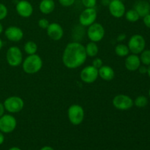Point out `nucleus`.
Segmentation results:
<instances>
[{"mask_svg": "<svg viewBox=\"0 0 150 150\" xmlns=\"http://www.w3.org/2000/svg\"><path fill=\"white\" fill-rule=\"evenodd\" d=\"M2 32H3V26L2 25H1V23H0V35L2 33Z\"/></svg>", "mask_w": 150, "mask_h": 150, "instance_id": "nucleus-38", "label": "nucleus"}, {"mask_svg": "<svg viewBox=\"0 0 150 150\" xmlns=\"http://www.w3.org/2000/svg\"><path fill=\"white\" fill-rule=\"evenodd\" d=\"M149 4H150V0H149Z\"/></svg>", "mask_w": 150, "mask_h": 150, "instance_id": "nucleus-43", "label": "nucleus"}, {"mask_svg": "<svg viewBox=\"0 0 150 150\" xmlns=\"http://www.w3.org/2000/svg\"><path fill=\"white\" fill-rule=\"evenodd\" d=\"M40 150H55V149L50 146H43V147L41 148Z\"/></svg>", "mask_w": 150, "mask_h": 150, "instance_id": "nucleus-36", "label": "nucleus"}, {"mask_svg": "<svg viewBox=\"0 0 150 150\" xmlns=\"http://www.w3.org/2000/svg\"><path fill=\"white\" fill-rule=\"evenodd\" d=\"M120 1H125V0H120Z\"/></svg>", "mask_w": 150, "mask_h": 150, "instance_id": "nucleus-42", "label": "nucleus"}, {"mask_svg": "<svg viewBox=\"0 0 150 150\" xmlns=\"http://www.w3.org/2000/svg\"><path fill=\"white\" fill-rule=\"evenodd\" d=\"M143 21L145 26L147 28H149V29H150V14L144 16V17L143 18Z\"/></svg>", "mask_w": 150, "mask_h": 150, "instance_id": "nucleus-31", "label": "nucleus"}, {"mask_svg": "<svg viewBox=\"0 0 150 150\" xmlns=\"http://www.w3.org/2000/svg\"><path fill=\"white\" fill-rule=\"evenodd\" d=\"M109 13L113 17L116 18H120L125 16V6L122 1L120 0H111L108 4Z\"/></svg>", "mask_w": 150, "mask_h": 150, "instance_id": "nucleus-12", "label": "nucleus"}, {"mask_svg": "<svg viewBox=\"0 0 150 150\" xmlns=\"http://www.w3.org/2000/svg\"><path fill=\"white\" fill-rule=\"evenodd\" d=\"M115 53L117 56L121 57H127L129 55L130 53V50L127 45H125V44L120 43L118 44L117 46L115 47Z\"/></svg>", "mask_w": 150, "mask_h": 150, "instance_id": "nucleus-22", "label": "nucleus"}, {"mask_svg": "<svg viewBox=\"0 0 150 150\" xmlns=\"http://www.w3.org/2000/svg\"><path fill=\"white\" fill-rule=\"evenodd\" d=\"M50 24V22L46 18H41L38 21V26L42 29H47Z\"/></svg>", "mask_w": 150, "mask_h": 150, "instance_id": "nucleus-28", "label": "nucleus"}, {"mask_svg": "<svg viewBox=\"0 0 150 150\" xmlns=\"http://www.w3.org/2000/svg\"><path fill=\"white\" fill-rule=\"evenodd\" d=\"M98 75L104 81H110L115 77V72L114 69L108 65H103L98 69Z\"/></svg>", "mask_w": 150, "mask_h": 150, "instance_id": "nucleus-18", "label": "nucleus"}, {"mask_svg": "<svg viewBox=\"0 0 150 150\" xmlns=\"http://www.w3.org/2000/svg\"><path fill=\"white\" fill-rule=\"evenodd\" d=\"M125 18L128 21L132 22V23H135V22L138 21L139 18H140L139 15L138 14V13L134 9H130V10H127L125 13Z\"/></svg>", "mask_w": 150, "mask_h": 150, "instance_id": "nucleus-23", "label": "nucleus"}, {"mask_svg": "<svg viewBox=\"0 0 150 150\" xmlns=\"http://www.w3.org/2000/svg\"><path fill=\"white\" fill-rule=\"evenodd\" d=\"M81 1L86 8H93L97 4V0H81Z\"/></svg>", "mask_w": 150, "mask_h": 150, "instance_id": "nucleus-27", "label": "nucleus"}, {"mask_svg": "<svg viewBox=\"0 0 150 150\" xmlns=\"http://www.w3.org/2000/svg\"><path fill=\"white\" fill-rule=\"evenodd\" d=\"M67 117L69 121L73 125H79L84 119V110L79 104H73L67 110Z\"/></svg>", "mask_w": 150, "mask_h": 150, "instance_id": "nucleus-3", "label": "nucleus"}, {"mask_svg": "<svg viewBox=\"0 0 150 150\" xmlns=\"http://www.w3.org/2000/svg\"><path fill=\"white\" fill-rule=\"evenodd\" d=\"M8 150H21V149L19 147H17V146H13V147H11Z\"/></svg>", "mask_w": 150, "mask_h": 150, "instance_id": "nucleus-37", "label": "nucleus"}, {"mask_svg": "<svg viewBox=\"0 0 150 150\" xmlns=\"http://www.w3.org/2000/svg\"><path fill=\"white\" fill-rule=\"evenodd\" d=\"M7 13H8V10H7V7L4 4L0 3V21L5 18L7 16Z\"/></svg>", "mask_w": 150, "mask_h": 150, "instance_id": "nucleus-26", "label": "nucleus"}, {"mask_svg": "<svg viewBox=\"0 0 150 150\" xmlns=\"http://www.w3.org/2000/svg\"><path fill=\"white\" fill-rule=\"evenodd\" d=\"M130 52L134 54H141L146 46V41L142 35L136 34L130 38L127 44Z\"/></svg>", "mask_w": 150, "mask_h": 150, "instance_id": "nucleus-7", "label": "nucleus"}, {"mask_svg": "<svg viewBox=\"0 0 150 150\" xmlns=\"http://www.w3.org/2000/svg\"><path fill=\"white\" fill-rule=\"evenodd\" d=\"M98 16V13L95 7L86 8L82 11L79 16V23L83 26H89L95 22Z\"/></svg>", "mask_w": 150, "mask_h": 150, "instance_id": "nucleus-10", "label": "nucleus"}, {"mask_svg": "<svg viewBox=\"0 0 150 150\" xmlns=\"http://www.w3.org/2000/svg\"><path fill=\"white\" fill-rule=\"evenodd\" d=\"M138 70H139V73H140L141 74H145V73H147V67H146V65L140 66Z\"/></svg>", "mask_w": 150, "mask_h": 150, "instance_id": "nucleus-32", "label": "nucleus"}, {"mask_svg": "<svg viewBox=\"0 0 150 150\" xmlns=\"http://www.w3.org/2000/svg\"><path fill=\"white\" fill-rule=\"evenodd\" d=\"M2 46H3V42H2V40H1V38H0V50L1 49Z\"/></svg>", "mask_w": 150, "mask_h": 150, "instance_id": "nucleus-40", "label": "nucleus"}, {"mask_svg": "<svg viewBox=\"0 0 150 150\" xmlns=\"http://www.w3.org/2000/svg\"><path fill=\"white\" fill-rule=\"evenodd\" d=\"M47 35L54 41H59L64 36V30L62 26L59 23H50L49 26L47 28Z\"/></svg>", "mask_w": 150, "mask_h": 150, "instance_id": "nucleus-14", "label": "nucleus"}, {"mask_svg": "<svg viewBox=\"0 0 150 150\" xmlns=\"http://www.w3.org/2000/svg\"><path fill=\"white\" fill-rule=\"evenodd\" d=\"M76 1V0H59V2L63 7H70L73 5Z\"/></svg>", "mask_w": 150, "mask_h": 150, "instance_id": "nucleus-30", "label": "nucleus"}, {"mask_svg": "<svg viewBox=\"0 0 150 150\" xmlns=\"http://www.w3.org/2000/svg\"><path fill=\"white\" fill-rule=\"evenodd\" d=\"M42 67V60L37 54L29 55L22 62L23 71L27 74H35L38 73Z\"/></svg>", "mask_w": 150, "mask_h": 150, "instance_id": "nucleus-2", "label": "nucleus"}, {"mask_svg": "<svg viewBox=\"0 0 150 150\" xmlns=\"http://www.w3.org/2000/svg\"><path fill=\"white\" fill-rule=\"evenodd\" d=\"M4 111H5V108H4V104L0 103V117H2L4 114Z\"/></svg>", "mask_w": 150, "mask_h": 150, "instance_id": "nucleus-34", "label": "nucleus"}, {"mask_svg": "<svg viewBox=\"0 0 150 150\" xmlns=\"http://www.w3.org/2000/svg\"><path fill=\"white\" fill-rule=\"evenodd\" d=\"M3 104L6 111L11 114L20 112L24 107V102L23 99L18 96H11L6 98Z\"/></svg>", "mask_w": 150, "mask_h": 150, "instance_id": "nucleus-4", "label": "nucleus"}, {"mask_svg": "<svg viewBox=\"0 0 150 150\" xmlns=\"http://www.w3.org/2000/svg\"><path fill=\"white\" fill-rule=\"evenodd\" d=\"M98 70L92 65H88L82 69L80 73V78L83 82L86 83H92L98 79Z\"/></svg>", "mask_w": 150, "mask_h": 150, "instance_id": "nucleus-11", "label": "nucleus"}, {"mask_svg": "<svg viewBox=\"0 0 150 150\" xmlns=\"http://www.w3.org/2000/svg\"><path fill=\"white\" fill-rule=\"evenodd\" d=\"M114 107L120 111H127L133 106V100L130 96L126 95H117L113 98Z\"/></svg>", "mask_w": 150, "mask_h": 150, "instance_id": "nucleus-8", "label": "nucleus"}, {"mask_svg": "<svg viewBox=\"0 0 150 150\" xmlns=\"http://www.w3.org/2000/svg\"><path fill=\"white\" fill-rule=\"evenodd\" d=\"M39 9L42 14L48 15L55 9V2L54 0H42L39 4Z\"/></svg>", "mask_w": 150, "mask_h": 150, "instance_id": "nucleus-19", "label": "nucleus"}, {"mask_svg": "<svg viewBox=\"0 0 150 150\" xmlns=\"http://www.w3.org/2000/svg\"><path fill=\"white\" fill-rule=\"evenodd\" d=\"M139 58H140L141 63H142L144 65L149 66L150 64V50H144L141 53V56Z\"/></svg>", "mask_w": 150, "mask_h": 150, "instance_id": "nucleus-25", "label": "nucleus"}, {"mask_svg": "<svg viewBox=\"0 0 150 150\" xmlns=\"http://www.w3.org/2000/svg\"><path fill=\"white\" fill-rule=\"evenodd\" d=\"M17 121L13 116L4 114L0 117V131L3 133H10L16 128Z\"/></svg>", "mask_w": 150, "mask_h": 150, "instance_id": "nucleus-9", "label": "nucleus"}, {"mask_svg": "<svg viewBox=\"0 0 150 150\" xmlns=\"http://www.w3.org/2000/svg\"><path fill=\"white\" fill-rule=\"evenodd\" d=\"M134 9L140 18H144V16L150 14V4L148 1L144 0H140L137 1L134 5Z\"/></svg>", "mask_w": 150, "mask_h": 150, "instance_id": "nucleus-17", "label": "nucleus"}, {"mask_svg": "<svg viewBox=\"0 0 150 150\" xmlns=\"http://www.w3.org/2000/svg\"><path fill=\"white\" fill-rule=\"evenodd\" d=\"M126 38H127V36H126V35L125 33L120 34L118 35V37H117V41L118 42H122V41H124L126 39Z\"/></svg>", "mask_w": 150, "mask_h": 150, "instance_id": "nucleus-33", "label": "nucleus"}, {"mask_svg": "<svg viewBox=\"0 0 150 150\" xmlns=\"http://www.w3.org/2000/svg\"><path fill=\"white\" fill-rule=\"evenodd\" d=\"M88 27L89 28L86 31V35L89 40L98 42H100L103 39L105 36V29L102 24L95 22Z\"/></svg>", "mask_w": 150, "mask_h": 150, "instance_id": "nucleus-5", "label": "nucleus"}, {"mask_svg": "<svg viewBox=\"0 0 150 150\" xmlns=\"http://www.w3.org/2000/svg\"><path fill=\"white\" fill-rule=\"evenodd\" d=\"M16 10L22 18H29L33 13V6L27 0H21L16 4Z\"/></svg>", "mask_w": 150, "mask_h": 150, "instance_id": "nucleus-13", "label": "nucleus"}, {"mask_svg": "<svg viewBox=\"0 0 150 150\" xmlns=\"http://www.w3.org/2000/svg\"><path fill=\"white\" fill-rule=\"evenodd\" d=\"M141 60L137 54L127 55L125 61V66L129 71H136L141 66Z\"/></svg>", "mask_w": 150, "mask_h": 150, "instance_id": "nucleus-16", "label": "nucleus"}, {"mask_svg": "<svg viewBox=\"0 0 150 150\" xmlns=\"http://www.w3.org/2000/svg\"><path fill=\"white\" fill-rule=\"evenodd\" d=\"M87 55L85 46L79 42H69L66 45L62 54V62L69 69H76L83 65Z\"/></svg>", "mask_w": 150, "mask_h": 150, "instance_id": "nucleus-1", "label": "nucleus"}, {"mask_svg": "<svg viewBox=\"0 0 150 150\" xmlns=\"http://www.w3.org/2000/svg\"><path fill=\"white\" fill-rule=\"evenodd\" d=\"M4 134H3V133H1V132L0 131V145L4 143Z\"/></svg>", "mask_w": 150, "mask_h": 150, "instance_id": "nucleus-35", "label": "nucleus"}, {"mask_svg": "<svg viewBox=\"0 0 150 150\" xmlns=\"http://www.w3.org/2000/svg\"><path fill=\"white\" fill-rule=\"evenodd\" d=\"M149 97H150V89H149Z\"/></svg>", "mask_w": 150, "mask_h": 150, "instance_id": "nucleus-41", "label": "nucleus"}, {"mask_svg": "<svg viewBox=\"0 0 150 150\" xmlns=\"http://www.w3.org/2000/svg\"><path fill=\"white\" fill-rule=\"evenodd\" d=\"M85 51H86V55L88 57H95L98 54L99 48H98L96 42L91 41L85 46Z\"/></svg>", "mask_w": 150, "mask_h": 150, "instance_id": "nucleus-20", "label": "nucleus"}, {"mask_svg": "<svg viewBox=\"0 0 150 150\" xmlns=\"http://www.w3.org/2000/svg\"><path fill=\"white\" fill-rule=\"evenodd\" d=\"M23 50L28 55H32L35 54L38 51V45L34 41H27L24 44Z\"/></svg>", "mask_w": 150, "mask_h": 150, "instance_id": "nucleus-21", "label": "nucleus"}, {"mask_svg": "<svg viewBox=\"0 0 150 150\" xmlns=\"http://www.w3.org/2000/svg\"><path fill=\"white\" fill-rule=\"evenodd\" d=\"M6 59L8 64L11 67H18L23 62V54L21 50L17 46H12L8 48L6 54Z\"/></svg>", "mask_w": 150, "mask_h": 150, "instance_id": "nucleus-6", "label": "nucleus"}, {"mask_svg": "<svg viewBox=\"0 0 150 150\" xmlns=\"http://www.w3.org/2000/svg\"><path fill=\"white\" fill-rule=\"evenodd\" d=\"M4 35L7 40L15 42H19L23 38V30L20 27L16 26H11L7 27L4 32Z\"/></svg>", "mask_w": 150, "mask_h": 150, "instance_id": "nucleus-15", "label": "nucleus"}, {"mask_svg": "<svg viewBox=\"0 0 150 150\" xmlns=\"http://www.w3.org/2000/svg\"><path fill=\"white\" fill-rule=\"evenodd\" d=\"M103 60L101 59L100 58H99V57H96L95 59H94L93 62H92V65L98 70V69L100 68V67L103 65Z\"/></svg>", "mask_w": 150, "mask_h": 150, "instance_id": "nucleus-29", "label": "nucleus"}, {"mask_svg": "<svg viewBox=\"0 0 150 150\" xmlns=\"http://www.w3.org/2000/svg\"><path fill=\"white\" fill-rule=\"evenodd\" d=\"M147 74L149 76V77L150 78V64L149 65V67H147Z\"/></svg>", "mask_w": 150, "mask_h": 150, "instance_id": "nucleus-39", "label": "nucleus"}, {"mask_svg": "<svg viewBox=\"0 0 150 150\" xmlns=\"http://www.w3.org/2000/svg\"><path fill=\"white\" fill-rule=\"evenodd\" d=\"M133 103L138 108H144L148 104V99L144 95H140L135 99Z\"/></svg>", "mask_w": 150, "mask_h": 150, "instance_id": "nucleus-24", "label": "nucleus"}]
</instances>
